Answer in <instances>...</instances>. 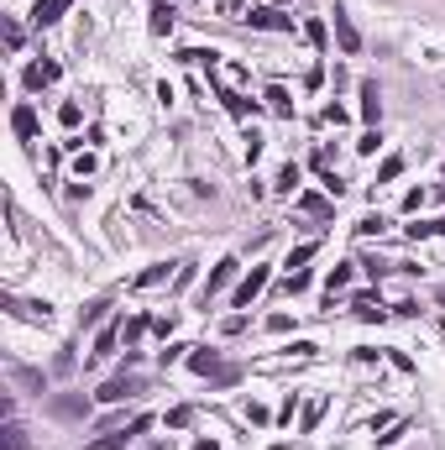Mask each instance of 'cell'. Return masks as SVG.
Segmentation results:
<instances>
[{
    "label": "cell",
    "mask_w": 445,
    "mask_h": 450,
    "mask_svg": "<svg viewBox=\"0 0 445 450\" xmlns=\"http://www.w3.org/2000/svg\"><path fill=\"white\" fill-rule=\"evenodd\" d=\"M278 189H283V194H293V189H299V163H283V173H278Z\"/></svg>",
    "instance_id": "obj_22"
},
{
    "label": "cell",
    "mask_w": 445,
    "mask_h": 450,
    "mask_svg": "<svg viewBox=\"0 0 445 450\" xmlns=\"http://www.w3.org/2000/svg\"><path fill=\"white\" fill-rule=\"evenodd\" d=\"M351 309H356V320H383V309H377V298H372V294H356V304H351Z\"/></svg>",
    "instance_id": "obj_18"
},
{
    "label": "cell",
    "mask_w": 445,
    "mask_h": 450,
    "mask_svg": "<svg viewBox=\"0 0 445 450\" xmlns=\"http://www.w3.org/2000/svg\"><path fill=\"white\" fill-rule=\"evenodd\" d=\"M94 168H100V163H94V157H89V152H79V157H73V178H89V173H94Z\"/></svg>",
    "instance_id": "obj_28"
},
{
    "label": "cell",
    "mask_w": 445,
    "mask_h": 450,
    "mask_svg": "<svg viewBox=\"0 0 445 450\" xmlns=\"http://www.w3.org/2000/svg\"><path fill=\"white\" fill-rule=\"evenodd\" d=\"M116 341H121V330H100V335H94V356H110Z\"/></svg>",
    "instance_id": "obj_23"
},
{
    "label": "cell",
    "mask_w": 445,
    "mask_h": 450,
    "mask_svg": "<svg viewBox=\"0 0 445 450\" xmlns=\"http://www.w3.org/2000/svg\"><path fill=\"white\" fill-rule=\"evenodd\" d=\"M220 105L231 110V116H252V110H257V100H246V95H236V89H220Z\"/></svg>",
    "instance_id": "obj_14"
},
{
    "label": "cell",
    "mask_w": 445,
    "mask_h": 450,
    "mask_svg": "<svg viewBox=\"0 0 445 450\" xmlns=\"http://www.w3.org/2000/svg\"><path fill=\"white\" fill-rule=\"evenodd\" d=\"M356 236H383V215H367V220L356 225Z\"/></svg>",
    "instance_id": "obj_29"
},
{
    "label": "cell",
    "mask_w": 445,
    "mask_h": 450,
    "mask_svg": "<svg viewBox=\"0 0 445 450\" xmlns=\"http://www.w3.org/2000/svg\"><path fill=\"white\" fill-rule=\"evenodd\" d=\"M268 278H272L268 267H252V273L241 278V288H236V294H231V304H236V309H246V304H252V298L262 294V288H268Z\"/></svg>",
    "instance_id": "obj_2"
},
{
    "label": "cell",
    "mask_w": 445,
    "mask_h": 450,
    "mask_svg": "<svg viewBox=\"0 0 445 450\" xmlns=\"http://www.w3.org/2000/svg\"><path fill=\"white\" fill-rule=\"evenodd\" d=\"M58 120H63V126H79V120H84V110H79V105H73V100H69V105L58 110Z\"/></svg>",
    "instance_id": "obj_31"
},
{
    "label": "cell",
    "mask_w": 445,
    "mask_h": 450,
    "mask_svg": "<svg viewBox=\"0 0 445 450\" xmlns=\"http://www.w3.org/2000/svg\"><path fill=\"white\" fill-rule=\"evenodd\" d=\"M168 273H173V267H168V262H157V267H147V273L137 278V288H157V283H168Z\"/></svg>",
    "instance_id": "obj_19"
},
{
    "label": "cell",
    "mask_w": 445,
    "mask_h": 450,
    "mask_svg": "<svg viewBox=\"0 0 445 450\" xmlns=\"http://www.w3.org/2000/svg\"><path fill=\"white\" fill-rule=\"evenodd\" d=\"M236 273H241V262H236V257H225V262H220V267H215V273H210V278H204V298H210V294H220V288H225V283H231V278H236Z\"/></svg>",
    "instance_id": "obj_6"
},
{
    "label": "cell",
    "mask_w": 445,
    "mask_h": 450,
    "mask_svg": "<svg viewBox=\"0 0 445 450\" xmlns=\"http://www.w3.org/2000/svg\"><path fill=\"white\" fill-rule=\"evenodd\" d=\"M409 236H414V241H424V236H445V215H440V220H419V225H409Z\"/></svg>",
    "instance_id": "obj_20"
},
{
    "label": "cell",
    "mask_w": 445,
    "mask_h": 450,
    "mask_svg": "<svg viewBox=\"0 0 445 450\" xmlns=\"http://www.w3.org/2000/svg\"><path fill=\"white\" fill-rule=\"evenodd\" d=\"M6 450H26V435H21V424H11V429H6Z\"/></svg>",
    "instance_id": "obj_32"
},
{
    "label": "cell",
    "mask_w": 445,
    "mask_h": 450,
    "mask_svg": "<svg viewBox=\"0 0 445 450\" xmlns=\"http://www.w3.org/2000/svg\"><path fill=\"white\" fill-rule=\"evenodd\" d=\"M320 414H325V403H309V408H304V429H315Z\"/></svg>",
    "instance_id": "obj_35"
},
{
    "label": "cell",
    "mask_w": 445,
    "mask_h": 450,
    "mask_svg": "<svg viewBox=\"0 0 445 450\" xmlns=\"http://www.w3.org/2000/svg\"><path fill=\"white\" fill-rule=\"evenodd\" d=\"M262 100H268V110H278V116H288V110H293V100H288V89H283V84H272Z\"/></svg>",
    "instance_id": "obj_17"
},
{
    "label": "cell",
    "mask_w": 445,
    "mask_h": 450,
    "mask_svg": "<svg viewBox=\"0 0 445 450\" xmlns=\"http://www.w3.org/2000/svg\"><path fill=\"white\" fill-rule=\"evenodd\" d=\"M69 6H73V0H37V6H32V21H37V26H53Z\"/></svg>",
    "instance_id": "obj_9"
},
{
    "label": "cell",
    "mask_w": 445,
    "mask_h": 450,
    "mask_svg": "<svg viewBox=\"0 0 445 450\" xmlns=\"http://www.w3.org/2000/svg\"><path fill=\"white\" fill-rule=\"evenodd\" d=\"M137 393H141V377H110L94 398L100 403H126V398H137Z\"/></svg>",
    "instance_id": "obj_3"
},
{
    "label": "cell",
    "mask_w": 445,
    "mask_h": 450,
    "mask_svg": "<svg viewBox=\"0 0 445 450\" xmlns=\"http://www.w3.org/2000/svg\"><path fill=\"white\" fill-rule=\"evenodd\" d=\"M299 210L304 215H330V204L320 199V194H299Z\"/></svg>",
    "instance_id": "obj_25"
},
{
    "label": "cell",
    "mask_w": 445,
    "mask_h": 450,
    "mask_svg": "<svg viewBox=\"0 0 445 450\" xmlns=\"http://www.w3.org/2000/svg\"><path fill=\"white\" fill-rule=\"evenodd\" d=\"M147 330H152V320H141V314H137V320H126V325H121V335H126V345H137V341H141Z\"/></svg>",
    "instance_id": "obj_21"
},
{
    "label": "cell",
    "mask_w": 445,
    "mask_h": 450,
    "mask_svg": "<svg viewBox=\"0 0 445 450\" xmlns=\"http://www.w3.org/2000/svg\"><path fill=\"white\" fill-rule=\"evenodd\" d=\"M6 48L21 53V26H16V21H6Z\"/></svg>",
    "instance_id": "obj_33"
},
{
    "label": "cell",
    "mask_w": 445,
    "mask_h": 450,
    "mask_svg": "<svg viewBox=\"0 0 445 450\" xmlns=\"http://www.w3.org/2000/svg\"><path fill=\"white\" fill-rule=\"evenodd\" d=\"M246 21L257 26V32H293V21L278 11V6H257V11H246Z\"/></svg>",
    "instance_id": "obj_1"
},
{
    "label": "cell",
    "mask_w": 445,
    "mask_h": 450,
    "mask_svg": "<svg viewBox=\"0 0 445 450\" xmlns=\"http://www.w3.org/2000/svg\"><path fill=\"white\" fill-rule=\"evenodd\" d=\"M377 142H383V136H377V126H367L362 142H356V152H377Z\"/></svg>",
    "instance_id": "obj_30"
},
{
    "label": "cell",
    "mask_w": 445,
    "mask_h": 450,
    "mask_svg": "<svg viewBox=\"0 0 445 450\" xmlns=\"http://www.w3.org/2000/svg\"><path fill=\"white\" fill-rule=\"evenodd\" d=\"M131 440H137V435H131V424H126V429H105V435H100V440H89L84 450H126Z\"/></svg>",
    "instance_id": "obj_10"
},
{
    "label": "cell",
    "mask_w": 445,
    "mask_h": 450,
    "mask_svg": "<svg viewBox=\"0 0 445 450\" xmlns=\"http://www.w3.org/2000/svg\"><path fill=\"white\" fill-rule=\"evenodd\" d=\"M147 26H152V37H168V32H173V6H168V0H157Z\"/></svg>",
    "instance_id": "obj_12"
},
{
    "label": "cell",
    "mask_w": 445,
    "mask_h": 450,
    "mask_svg": "<svg viewBox=\"0 0 445 450\" xmlns=\"http://www.w3.org/2000/svg\"><path fill=\"white\" fill-rule=\"evenodd\" d=\"M105 309H110L105 298H94V304H84V314H79V320H84V325H100V320H105Z\"/></svg>",
    "instance_id": "obj_26"
},
{
    "label": "cell",
    "mask_w": 445,
    "mask_h": 450,
    "mask_svg": "<svg viewBox=\"0 0 445 450\" xmlns=\"http://www.w3.org/2000/svg\"><path fill=\"white\" fill-rule=\"evenodd\" d=\"M58 79V63H32L26 69V89H42V84H53Z\"/></svg>",
    "instance_id": "obj_13"
},
{
    "label": "cell",
    "mask_w": 445,
    "mask_h": 450,
    "mask_svg": "<svg viewBox=\"0 0 445 450\" xmlns=\"http://www.w3.org/2000/svg\"><path fill=\"white\" fill-rule=\"evenodd\" d=\"M268 330H272V335H288V330H293V320H288V314H272Z\"/></svg>",
    "instance_id": "obj_34"
},
{
    "label": "cell",
    "mask_w": 445,
    "mask_h": 450,
    "mask_svg": "<svg viewBox=\"0 0 445 450\" xmlns=\"http://www.w3.org/2000/svg\"><path fill=\"white\" fill-rule=\"evenodd\" d=\"M356 95H362V120L377 126V116H383V89H377V79H362V84H356Z\"/></svg>",
    "instance_id": "obj_4"
},
{
    "label": "cell",
    "mask_w": 445,
    "mask_h": 450,
    "mask_svg": "<svg viewBox=\"0 0 445 450\" xmlns=\"http://www.w3.org/2000/svg\"><path fill=\"white\" fill-rule=\"evenodd\" d=\"M189 419H194V408H173V414H168V424H173V429H184Z\"/></svg>",
    "instance_id": "obj_36"
},
{
    "label": "cell",
    "mask_w": 445,
    "mask_h": 450,
    "mask_svg": "<svg viewBox=\"0 0 445 450\" xmlns=\"http://www.w3.org/2000/svg\"><path fill=\"white\" fill-rule=\"evenodd\" d=\"M53 414H58V419H84V414H89V403L73 398V393H58V398H53Z\"/></svg>",
    "instance_id": "obj_11"
},
{
    "label": "cell",
    "mask_w": 445,
    "mask_h": 450,
    "mask_svg": "<svg viewBox=\"0 0 445 450\" xmlns=\"http://www.w3.org/2000/svg\"><path fill=\"white\" fill-rule=\"evenodd\" d=\"M351 267H356V262H340V267H330V278H325V288H330V298H335V294H340V288L351 283Z\"/></svg>",
    "instance_id": "obj_15"
},
{
    "label": "cell",
    "mask_w": 445,
    "mask_h": 450,
    "mask_svg": "<svg viewBox=\"0 0 445 450\" xmlns=\"http://www.w3.org/2000/svg\"><path fill=\"white\" fill-rule=\"evenodd\" d=\"M11 131L21 136V142H32V136H37V110L32 105H16L11 110Z\"/></svg>",
    "instance_id": "obj_7"
},
{
    "label": "cell",
    "mask_w": 445,
    "mask_h": 450,
    "mask_svg": "<svg viewBox=\"0 0 445 450\" xmlns=\"http://www.w3.org/2000/svg\"><path fill=\"white\" fill-rule=\"evenodd\" d=\"M189 372L215 377V372H220V356H215V351H200V345H189Z\"/></svg>",
    "instance_id": "obj_8"
},
{
    "label": "cell",
    "mask_w": 445,
    "mask_h": 450,
    "mask_svg": "<svg viewBox=\"0 0 445 450\" xmlns=\"http://www.w3.org/2000/svg\"><path fill=\"white\" fill-rule=\"evenodd\" d=\"M335 37H340V53H362V32L351 26L346 11H335Z\"/></svg>",
    "instance_id": "obj_5"
},
{
    "label": "cell",
    "mask_w": 445,
    "mask_h": 450,
    "mask_svg": "<svg viewBox=\"0 0 445 450\" xmlns=\"http://www.w3.org/2000/svg\"><path fill=\"white\" fill-rule=\"evenodd\" d=\"M304 37L315 42V48H325V42H330V26H325V21H304Z\"/></svg>",
    "instance_id": "obj_24"
},
{
    "label": "cell",
    "mask_w": 445,
    "mask_h": 450,
    "mask_svg": "<svg viewBox=\"0 0 445 450\" xmlns=\"http://www.w3.org/2000/svg\"><path fill=\"white\" fill-rule=\"evenodd\" d=\"M194 450H220V445H215V440H194Z\"/></svg>",
    "instance_id": "obj_37"
},
{
    "label": "cell",
    "mask_w": 445,
    "mask_h": 450,
    "mask_svg": "<svg viewBox=\"0 0 445 450\" xmlns=\"http://www.w3.org/2000/svg\"><path fill=\"white\" fill-rule=\"evenodd\" d=\"M399 173H403V157H387V163L377 168V183H393Z\"/></svg>",
    "instance_id": "obj_27"
},
{
    "label": "cell",
    "mask_w": 445,
    "mask_h": 450,
    "mask_svg": "<svg viewBox=\"0 0 445 450\" xmlns=\"http://www.w3.org/2000/svg\"><path fill=\"white\" fill-rule=\"evenodd\" d=\"M315 251H320V241H304V246H293V251H288V273H304V262L315 257Z\"/></svg>",
    "instance_id": "obj_16"
}]
</instances>
